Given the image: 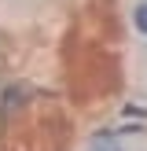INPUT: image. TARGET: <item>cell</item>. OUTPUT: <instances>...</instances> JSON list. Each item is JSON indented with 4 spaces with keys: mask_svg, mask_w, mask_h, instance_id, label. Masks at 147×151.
Masks as SVG:
<instances>
[{
    "mask_svg": "<svg viewBox=\"0 0 147 151\" xmlns=\"http://www.w3.org/2000/svg\"><path fill=\"white\" fill-rule=\"evenodd\" d=\"M22 100H26V88H22V85H11V88H4V103H0V107H4V111H15Z\"/></svg>",
    "mask_w": 147,
    "mask_h": 151,
    "instance_id": "1",
    "label": "cell"
},
{
    "mask_svg": "<svg viewBox=\"0 0 147 151\" xmlns=\"http://www.w3.org/2000/svg\"><path fill=\"white\" fill-rule=\"evenodd\" d=\"M132 26H136L140 33L147 37V0H140V4L132 7Z\"/></svg>",
    "mask_w": 147,
    "mask_h": 151,
    "instance_id": "2",
    "label": "cell"
},
{
    "mask_svg": "<svg viewBox=\"0 0 147 151\" xmlns=\"http://www.w3.org/2000/svg\"><path fill=\"white\" fill-rule=\"evenodd\" d=\"M92 151H121V147H118V140H96Z\"/></svg>",
    "mask_w": 147,
    "mask_h": 151,
    "instance_id": "3",
    "label": "cell"
}]
</instances>
